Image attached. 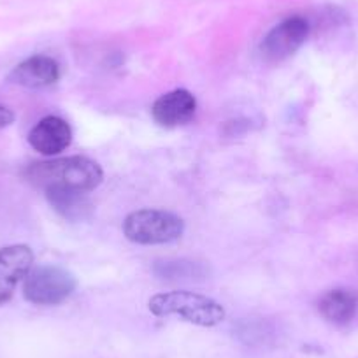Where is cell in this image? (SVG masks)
I'll return each mask as SVG.
<instances>
[{
  "mask_svg": "<svg viewBox=\"0 0 358 358\" xmlns=\"http://www.w3.org/2000/svg\"><path fill=\"white\" fill-rule=\"evenodd\" d=\"M27 179L43 190L69 188L78 192H92L102 183L104 172L97 162L86 157H67L53 162H41L27 169Z\"/></svg>",
  "mask_w": 358,
  "mask_h": 358,
  "instance_id": "obj_1",
  "label": "cell"
},
{
  "mask_svg": "<svg viewBox=\"0 0 358 358\" xmlns=\"http://www.w3.org/2000/svg\"><path fill=\"white\" fill-rule=\"evenodd\" d=\"M150 311L157 316H178L202 327H213L225 318L222 304L194 292L157 294L151 297Z\"/></svg>",
  "mask_w": 358,
  "mask_h": 358,
  "instance_id": "obj_2",
  "label": "cell"
},
{
  "mask_svg": "<svg viewBox=\"0 0 358 358\" xmlns=\"http://www.w3.org/2000/svg\"><path fill=\"white\" fill-rule=\"evenodd\" d=\"M185 232V222L178 215L162 209H141L130 213L123 222V234L136 244H167Z\"/></svg>",
  "mask_w": 358,
  "mask_h": 358,
  "instance_id": "obj_3",
  "label": "cell"
},
{
  "mask_svg": "<svg viewBox=\"0 0 358 358\" xmlns=\"http://www.w3.org/2000/svg\"><path fill=\"white\" fill-rule=\"evenodd\" d=\"M78 287L74 274L58 265L30 268L23 283V295L36 306H57L72 295Z\"/></svg>",
  "mask_w": 358,
  "mask_h": 358,
  "instance_id": "obj_4",
  "label": "cell"
},
{
  "mask_svg": "<svg viewBox=\"0 0 358 358\" xmlns=\"http://www.w3.org/2000/svg\"><path fill=\"white\" fill-rule=\"evenodd\" d=\"M309 32H311V23L304 16L295 15L283 20L274 29L268 30V34L262 41V57L267 62L287 60L301 50V46L309 37Z\"/></svg>",
  "mask_w": 358,
  "mask_h": 358,
  "instance_id": "obj_5",
  "label": "cell"
},
{
  "mask_svg": "<svg viewBox=\"0 0 358 358\" xmlns=\"http://www.w3.org/2000/svg\"><path fill=\"white\" fill-rule=\"evenodd\" d=\"M34 264V253L25 244H13L0 250V304L8 302L16 287L25 280Z\"/></svg>",
  "mask_w": 358,
  "mask_h": 358,
  "instance_id": "obj_6",
  "label": "cell"
},
{
  "mask_svg": "<svg viewBox=\"0 0 358 358\" xmlns=\"http://www.w3.org/2000/svg\"><path fill=\"white\" fill-rule=\"evenodd\" d=\"M195 111H197V101L188 90L183 88L164 94L155 101L151 108L155 122L167 129L188 123L195 116Z\"/></svg>",
  "mask_w": 358,
  "mask_h": 358,
  "instance_id": "obj_7",
  "label": "cell"
},
{
  "mask_svg": "<svg viewBox=\"0 0 358 358\" xmlns=\"http://www.w3.org/2000/svg\"><path fill=\"white\" fill-rule=\"evenodd\" d=\"M60 79V65L48 55H34L16 65L9 74V81L23 88H46Z\"/></svg>",
  "mask_w": 358,
  "mask_h": 358,
  "instance_id": "obj_8",
  "label": "cell"
},
{
  "mask_svg": "<svg viewBox=\"0 0 358 358\" xmlns=\"http://www.w3.org/2000/svg\"><path fill=\"white\" fill-rule=\"evenodd\" d=\"M72 143V130L65 120L46 116L29 134V144L46 157L62 153Z\"/></svg>",
  "mask_w": 358,
  "mask_h": 358,
  "instance_id": "obj_9",
  "label": "cell"
},
{
  "mask_svg": "<svg viewBox=\"0 0 358 358\" xmlns=\"http://www.w3.org/2000/svg\"><path fill=\"white\" fill-rule=\"evenodd\" d=\"M320 315L334 325H350L358 316V294L346 288L330 290L320 299Z\"/></svg>",
  "mask_w": 358,
  "mask_h": 358,
  "instance_id": "obj_10",
  "label": "cell"
},
{
  "mask_svg": "<svg viewBox=\"0 0 358 358\" xmlns=\"http://www.w3.org/2000/svg\"><path fill=\"white\" fill-rule=\"evenodd\" d=\"M44 192L55 211L71 222L85 220L92 211V202L85 192L69 190V188H46Z\"/></svg>",
  "mask_w": 358,
  "mask_h": 358,
  "instance_id": "obj_11",
  "label": "cell"
},
{
  "mask_svg": "<svg viewBox=\"0 0 358 358\" xmlns=\"http://www.w3.org/2000/svg\"><path fill=\"white\" fill-rule=\"evenodd\" d=\"M153 271L164 281H195L208 276V268L204 265L190 260L158 262Z\"/></svg>",
  "mask_w": 358,
  "mask_h": 358,
  "instance_id": "obj_12",
  "label": "cell"
},
{
  "mask_svg": "<svg viewBox=\"0 0 358 358\" xmlns=\"http://www.w3.org/2000/svg\"><path fill=\"white\" fill-rule=\"evenodd\" d=\"M13 122H15V113L11 109L4 108V106H0V130L9 127Z\"/></svg>",
  "mask_w": 358,
  "mask_h": 358,
  "instance_id": "obj_13",
  "label": "cell"
}]
</instances>
